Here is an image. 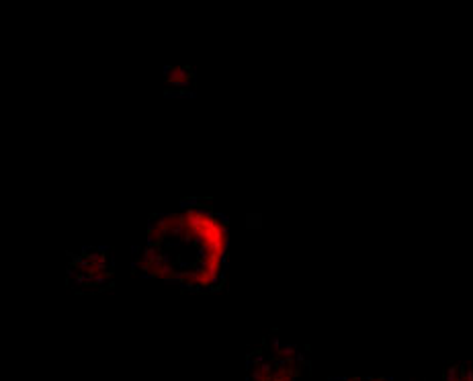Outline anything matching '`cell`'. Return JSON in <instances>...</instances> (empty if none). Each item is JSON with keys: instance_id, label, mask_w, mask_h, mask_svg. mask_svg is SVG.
I'll return each mask as SVG.
<instances>
[{"instance_id": "obj_1", "label": "cell", "mask_w": 473, "mask_h": 381, "mask_svg": "<svg viewBox=\"0 0 473 381\" xmlns=\"http://www.w3.org/2000/svg\"><path fill=\"white\" fill-rule=\"evenodd\" d=\"M72 273L76 277V283H80V285H105L109 281V263H107L105 252H100V250L84 252L80 256V260L72 265Z\"/></svg>"}, {"instance_id": "obj_2", "label": "cell", "mask_w": 473, "mask_h": 381, "mask_svg": "<svg viewBox=\"0 0 473 381\" xmlns=\"http://www.w3.org/2000/svg\"><path fill=\"white\" fill-rule=\"evenodd\" d=\"M275 363L265 353H254L248 359V381H271Z\"/></svg>"}, {"instance_id": "obj_3", "label": "cell", "mask_w": 473, "mask_h": 381, "mask_svg": "<svg viewBox=\"0 0 473 381\" xmlns=\"http://www.w3.org/2000/svg\"><path fill=\"white\" fill-rule=\"evenodd\" d=\"M269 357H271L273 363H289V361H299L301 353L293 344H283L279 340H273L271 348H269Z\"/></svg>"}, {"instance_id": "obj_4", "label": "cell", "mask_w": 473, "mask_h": 381, "mask_svg": "<svg viewBox=\"0 0 473 381\" xmlns=\"http://www.w3.org/2000/svg\"><path fill=\"white\" fill-rule=\"evenodd\" d=\"M303 369V361H289V363H275L271 381H295Z\"/></svg>"}, {"instance_id": "obj_5", "label": "cell", "mask_w": 473, "mask_h": 381, "mask_svg": "<svg viewBox=\"0 0 473 381\" xmlns=\"http://www.w3.org/2000/svg\"><path fill=\"white\" fill-rule=\"evenodd\" d=\"M472 363H451L445 371V381H463L465 380V371Z\"/></svg>"}, {"instance_id": "obj_6", "label": "cell", "mask_w": 473, "mask_h": 381, "mask_svg": "<svg viewBox=\"0 0 473 381\" xmlns=\"http://www.w3.org/2000/svg\"><path fill=\"white\" fill-rule=\"evenodd\" d=\"M168 78H170V82H175V85L187 87L190 80V70H187V68H172V70L168 72Z\"/></svg>"}, {"instance_id": "obj_7", "label": "cell", "mask_w": 473, "mask_h": 381, "mask_svg": "<svg viewBox=\"0 0 473 381\" xmlns=\"http://www.w3.org/2000/svg\"><path fill=\"white\" fill-rule=\"evenodd\" d=\"M332 381H365V378H336Z\"/></svg>"}, {"instance_id": "obj_8", "label": "cell", "mask_w": 473, "mask_h": 381, "mask_svg": "<svg viewBox=\"0 0 473 381\" xmlns=\"http://www.w3.org/2000/svg\"><path fill=\"white\" fill-rule=\"evenodd\" d=\"M463 381H473V369H472V365L467 367V371H465V380Z\"/></svg>"}, {"instance_id": "obj_9", "label": "cell", "mask_w": 473, "mask_h": 381, "mask_svg": "<svg viewBox=\"0 0 473 381\" xmlns=\"http://www.w3.org/2000/svg\"><path fill=\"white\" fill-rule=\"evenodd\" d=\"M365 381H391L389 378H365Z\"/></svg>"}]
</instances>
